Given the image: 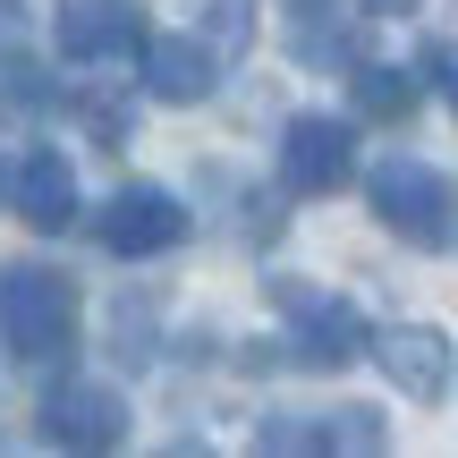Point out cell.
I'll return each mask as SVG.
<instances>
[{
  "instance_id": "obj_1",
  "label": "cell",
  "mask_w": 458,
  "mask_h": 458,
  "mask_svg": "<svg viewBox=\"0 0 458 458\" xmlns=\"http://www.w3.org/2000/svg\"><path fill=\"white\" fill-rule=\"evenodd\" d=\"M365 204H374V221L391 229L399 246H425V255L458 246V187L433 162H408V153L382 162L374 179H365Z\"/></svg>"
},
{
  "instance_id": "obj_2",
  "label": "cell",
  "mask_w": 458,
  "mask_h": 458,
  "mask_svg": "<svg viewBox=\"0 0 458 458\" xmlns=\"http://www.w3.org/2000/svg\"><path fill=\"white\" fill-rule=\"evenodd\" d=\"M68 331H77L68 280L43 272V263H9L0 272V340H9V357L17 365H51V357H68Z\"/></svg>"
},
{
  "instance_id": "obj_3",
  "label": "cell",
  "mask_w": 458,
  "mask_h": 458,
  "mask_svg": "<svg viewBox=\"0 0 458 458\" xmlns=\"http://www.w3.org/2000/svg\"><path fill=\"white\" fill-rule=\"evenodd\" d=\"M280 314H289V357L314 365V374H340V365L365 357V314L331 289H306V280H272Z\"/></svg>"
},
{
  "instance_id": "obj_4",
  "label": "cell",
  "mask_w": 458,
  "mask_h": 458,
  "mask_svg": "<svg viewBox=\"0 0 458 458\" xmlns=\"http://www.w3.org/2000/svg\"><path fill=\"white\" fill-rule=\"evenodd\" d=\"M348 170H357V136H348V119H289V136H280V179H289V196H331V187H348Z\"/></svg>"
},
{
  "instance_id": "obj_5",
  "label": "cell",
  "mask_w": 458,
  "mask_h": 458,
  "mask_svg": "<svg viewBox=\"0 0 458 458\" xmlns=\"http://www.w3.org/2000/svg\"><path fill=\"white\" fill-rule=\"evenodd\" d=\"M365 17L348 0H280V34L306 68H365Z\"/></svg>"
},
{
  "instance_id": "obj_6",
  "label": "cell",
  "mask_w": 458,
  "mask_h": 458,
  "mask_svg": "<svg viewBox=\"0 0 458 458\" xmlns=\"http://www.w3.org/2000/svg\"><path fill=\"white\" fill-rule=\"evenodd\" d=\"M51 43H60V60L94 68V60H128V51H145V17L128 9V0H60V17H51Z\"/></svg>"
},
{
  "instance_id": "obj_7",
  "label": "cell",
  "mask_w": 458,
  "mask_h": 458,
  "mask_svg": "<svg viewBox=\"0 0 458 458\" xmlns=\"http://www.w3.org/2000/svg\"><path fill=\"white\" fill-rule=\"evenodd\" d=\"M43 442H60V450H119L128 442L119 391H102V382H60V391L43 399Z\"/></svg>"
},
{
  "instance_id": "obj_8",
  "label": "cell",
  "mask_w": 458,
  "mask_h": 458,
  "mask_svg": "<svg viewBox=\"0 0 458 458\" xmlns=\"http://www.w3.org/2000/svg\"><path fill=\"white\" fill-rule=\"evenodd\" d=\"M94 238L111 246V255H162V246H179V238H187V213L162 196V187H119V196L102 204Z\"/></svg>"
},
{
  "instance_id": "obj_9",
  "label": "cell",
  "mask_w": 458,
  "mask_h": 458,
  "mask_svg": "<svg viewBox=\"0 0 458 458\" xmlns=\"http://www.w3.org/2000/svg\"><path fill=\"white\" fill-rule=\"evenodd\" d=\"M382 374L399 382V391L416 399V408H433V399L450 391V340L433 323H399V331H382Z\"/></svg>"
},
{
  "instance_id": "obj_10",
  "label": "cell",
  "mask_w": 458,
  "mask_h": 458,
  "mask_svg": "<svg viewBox=\"0 0 458 458\" xmlns=\"http://www.w3.org/2000/svg\"><path fill=\"white\" fill-rule=\"evenodd\" d=\"M9 196H17V221H26V229H68V221H77V170H68L51 145H34L26 162H17Z\"/></svg>"
},
{
  "instance_id": "obj_11",
  "label": "cell",
  "mask_w": 458,
  "mask_h": 458,
  "mask_svg": "<svg viewBox=\"0 0 458 458\" xmlns=\"http://www.w3.org/2000/svg\"><path fill=\"white\" fill-rule=\"evenodd\" d=\"M145 94L153 102H204L213 94V51L196 34H153L145 43Z\"/></svg>"
},
{
  "instance_id": "obj_12",
  "label": "cell",
  "mask_w": 458,
  "mask_h": 458,
  "mask_svg": "<svg viewBox=\"0 0 458 458\" xmlns=\"http://www.w3.org/2000/svg\"><path fill=\"white\" fill-rule=\"evenodd\" d=\"M348 94H357V111H365V119H382V128L416 119V77H408V68H382V60H365L357 77H348Z\"/></svg>"
},
{
  "instance_id": "obj_13",
  "label": "cell",
  "mask_w": 458,
  "mask_h": 458,
  "mask_svg": "<svg viewBox=\"0 0 458 458\" xmlns=\"http://www.w3.org/2000/svg\"><path fill=\"white\" fill-rule=\"evenodd\" d=\"M255 450L314 458V450H340V442H331V416H263V425H255Z\"/></svg>"
},
{
  "instance_id": "obj_14",
  "label": "cell",
  "mask_w": 458,
  "mask_h": 458,
  "mask_svg": "<svg viewBox=\"0 0 458 458\" xmlns=\"http://www.w3.org/2000/svg\"><path fill=\"white\" fill-rule=\"evenodd\" d=\"M331 442L340 450H382V416L374 408H331Z\"/></svg>"
},
{
  "instance_id": "obj_15",
  "label": "cell",
  "mask_w": 458,
  "mask_h": 458,
  "mask_svg": "<svg viewBox=\"0 0 458 458\" xmlns=\"http://www.w3.org/2000/svg\"><path fill=\"white\" fill-rule=\"evenodd\" d=\"M204 26L221 51H246V0H204Z\"/></svg>"
},
{
  "instance_id": "obj_16",
  "label": "cell",
  "mask_w": 458,
  "mask_h": 458,
  "mask_svg": "<svg viewBox=\"0 0 458 458\" xmlns=\"http://www.w3.org/2000/svg\"><path fill=\"white\" fill-rule=\"evenodd\" d=\"M425 77L442 85V102L458 111V43H425Z\"/></svg>"
},
{
  "instance_id": "obj_17",
  "label": "cell",
  "mask_w": 458,
  "mask_h": 458,
  "mask_svg": "<svg viewBox=\"0 0 458 458\" xmlns=\"http://www.w3.org/2000/svg\"><path fill=\"white\" fill-rule=\"evenodd\" d=\"M0 102H9V111H34V102H43V85H34V68H26V60L0 68Z\"/></svg>"
},
{
  "instance_id": "obj_18",
  "label": "cell",
  "mask_w": 458,
  "mask_h": 458,
  "mask_svg": "<svg viewBox=\"0 0 458 458\" xmlns=\"http://www.w3.org/2000/svg\"><path fill=\"white\" fill-rule=\"evenodd\" d=\"M365 9H374V17H399V9H416V0H365Z\"/></svg>"
}]
</instances>
